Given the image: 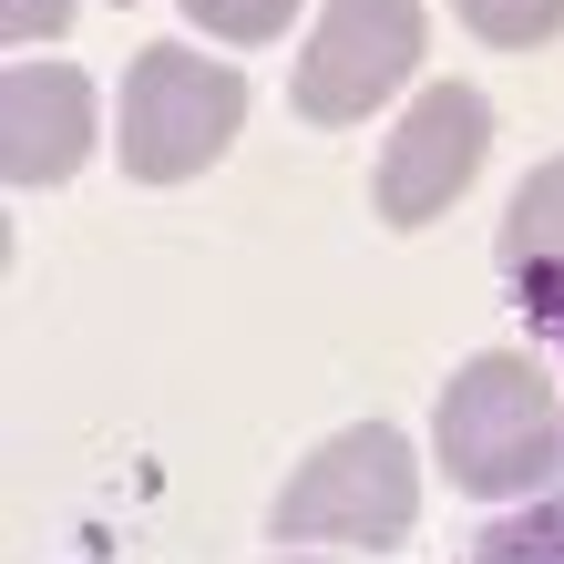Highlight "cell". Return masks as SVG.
Returning <instances> with one entry per match:
<instances>
[{
	"mask_svg": "<svg viewBox=\"0 0 564 564\" xmlns=\"http://www.w3.org/2000/svg\"><path fill=\"white\" fill-rule=\"evenodd\" d=\"M431 452H442V473L473 492V503H523V492H544L554 462H564L554 380L523 349L462 359L452 390H442V411H431Z\"/></svg>",
	"mask_w": 564,
	"mask_h": 564,
	"instance_id": "6da1fadb",
	"label": "cell"
},
{
	"mask_svg": "<svg viewBox=\"0 0 564 564\" xmlns=\"http://www.w3.org/2000/svg\"><path fill=\"white\" fill-rule=\"evenodd\" d=\"M237 123H247V83L226 73V62L185 52V42H154V52H134V73H123L113 144H123V175L134 185H185V175H206V164L237 144Z\"/></svg>",
	"mask_w": 564,
	"mask_h": 564,
	"instance_id": "7a4b0ae2",
	"label": "cell"
},
{
	"mask_svg": "<svg viewBox=\"0 0 564 564\" xmlns=\"http://www.w3.org/2000/svg\"><path fill=\"white\" fill-rule=\"evenodd\" d=\"M421 513V462L390 421L339 431L328 452H308V473H288L268 534L278 544H401Z\"/></svg>",
	"mask_w": 564,
	"mask_h": 564,
	"instance_id": "3957f363",
	"label": "cell"
},
{
	"mask_svg": "<svg viewBox=\"0 0 564 564\" xmlns=\"http://www.w3.org/2000/svg\"><path fill=\"white\" fill-rule=\"evenodd\" d=\"M421 0H328L308 52H297V113L308 123H359L390 104V83L421 73Z\"/></svg>",
	"mask_w": 564,
	"mask_h": 564,
	"instance_id": "277c9868",
	"label": "cell"
},
{
	"mask_svg": "<svg viewBox=\"0 0 564 564\" xmlns=\"http://www.w3.org/2000/svg\"><path fill=\"white\" fill-rule=\"evenodd\" d=\"M492 154V104L473 83H431L421 104L390 123V154H380V216L390 226H431L473 185V164Z\"/></svg>",
	"mask_w": 564,
	"mask_h": 564,
	"instance_id": "5b68a950",
	"label": "cell"
},
{
	"mask_svg": "<svg viewBox=\"0 0 564 564\" xmlns=\"http://www.w3.org/2000/svg\"><path fill=\"white\" fill-rule=\"evenodd\" d=\"M0 113H11V134H0V164H11V185H62L73 164L93 154V73L83 62H11V93H0Z\"/></svg>",
	"mask_w": 564,
	"mask_h": 564,
	"instance_id": "8992f818",
	"label": "cell"
},
{
	"mask_svg": "<svg viewBox=\"0 0 564 564\" xmlns=\"http://www.w3.org/2000/svg\"><path fill=\"white\" fill-rule=\"evenodd\" d=\"M503 278H513V297L544 328L564 318V154L513 185V206H503Z\"/></svg>",
	"mask_w": 564,
	"mask_h": 564,
	"instance_id": "52a82bcc",
	"label": "cell"
},
{
	"mask_svg": "<svg viewBox=\"0 0 564 564\" xmlns=\"http://www.w3.org/2000/svg\"><path fill=\"white\" fill-rule=\"evenodd\" d=\"M473 564H564V492H544V503H523V513H503L482 534V554Z\"/></svg>",
	"mask_w": 564,
	"mask_h": 564,
	"instance_id": "ba28073f",
	"label": "cell"
},
{
	"mask_svg": "<svg viewBox=\"0 0 564 564\" xmlns=\"http://www.w3.org/2000/svg\"><path fill=\"white\" fill-rule=\"evenodd\" d=\"M462 21L482 31V42H503V52H534L564 31V0H462Z\"/></svg>",
	"mask_w": 564,
	"mask_h": 564,
	"instance_id": "9c48e42d",
	"label": "cell"
},
{
	"mask_svg": "<svg viewBox=\"0 0 564 564\" xmlns=\"http://www.w3.org/2000/svg\"><path fill=\"white\" fill-rule=\"evenodd\" d=\"M195 31H216V42H278L297 21V0H185Z\"/></svg>",
	"mask_w": 564,
	"mask_h": 564,
	"instance_id": "30bf717a",
	"label": "cell"
},
{
	"mask_svg": "<svg viewBox=\"0 0 564 564\" xmlns=\"http://www.w3.org/2000/svg\"><path fill=\"white\" fill-rule=\"evenodd\" d=\"M0 31L11 42H62L73 31V0H0Z\"/></svg>",
	"mask_w": 564,
	"mask_h": 564,
	"instance_id": "8fae6325",
	"label": "cell"
},
{
	"mask_svg": "<svg viewBox=\"0 0 564 564\" xmlns=\"http://www.w3.org/2000/svg\"><path fill=\"white\" fill-rule=\"evenodd\" d=\"M554 359H564V318H554Z\"/></svg>",
	"mask_w": 564,
	"mask_h": 564,
	"instance_id": "7c38bea8",
	"label": "cell"
},
{
	"mask_svg": "<svg viewBox=\"0 0 564 564\" xmlns=\"http://www.w3.org/2000/svg\"><path fill=\"white\" fill-rule=\"evenodd\" d=\"M123 11H134V0H123Z\"/></svg>",
	"mask_w": 564,
	"mask_h": 564,
	"instance_id": "4fadbf2b",
	"label": "cell"
},
{
	"mask_svg": "<svg viewBox=\"0 0 564 564\" xmlns=\"http://www.w3.org/2000/svg\"><path fill=\"white\" fill-rule=\"evenodd\" d=\"M297 564H308V554H297Z\"/></svg>",
	"mask_w": 564,
	"mask_h": 564,
	"instance_id": "5bb4252c",
	"label": "cell"
}]
</instances>
